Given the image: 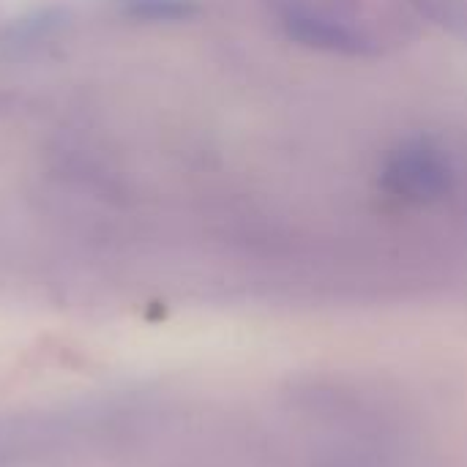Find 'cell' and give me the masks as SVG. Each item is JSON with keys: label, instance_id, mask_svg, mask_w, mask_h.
<instances>
[{"label": "cell", "instance_id": "cell-3", "mask_svg": "<svg viewBox=\"0 0 467 467\" xmlns=\"http://www.w3.org/2000/svg\"><path fill=\"white\" fill-rule=\"evenodd\" d=\"M120 5L137 22H189L200 14L194 0H120Z\"/></svg>", "mask_w": 467, "mask_h": 467}, {"label": "cell", "instance_id": "cell-2", "mask_svg": "<svg viewBox=\"0 0 467 467\" xmlns=\"http://www.w3.org/2000/svg\"><path fill=\"white\" fill-rule=\"evenodd\" d=\"M457 161L432 137H408L380 161V189L405 205H432L457 186Z\"/></svg>", "mask_w": 467, "mask_h": 467}, {"label": "cell", "instance_id": "cell-1", "mask_svg": "<svg viewBox=\"0 0 467 467\" xmlns=\"http://www.w3.org/2000/svg\"><path fill=\"white\" fill-rule=\"evenodd\" d=\"M276 19L290 41L326 55L372 57L383 49L372 25L337 0H282Z\"/></svg>", "mask_w": 467, "mask_h": 467}, {"label": "cell", "instance_id": "cell-4", "mask_svg": "<svg viewBox=\"0 0 467 467\" xmlns=\"http://www.w3.org/2000/svg\"><path fill=\"white\" fill-rule=\"evenodd\" d=\"M421 16L467 38V0H408Z\"/></svg>", "mask_w": 467, "mask_h": 467}, {"label": "cell", "instance_id": "cell-5", "mask_svg": "<svg viewBox=\"0 0 467 467\" xmlns=\"http://www.w3.org/2000/svg\"><path fill=\"white\" fill-rule=\"evenodd\" d=\"M19 460V441L16 430L0 424V467H14Z\"/></svg>", "mask_w": 467, "mask_h": 467}]
</instances>
